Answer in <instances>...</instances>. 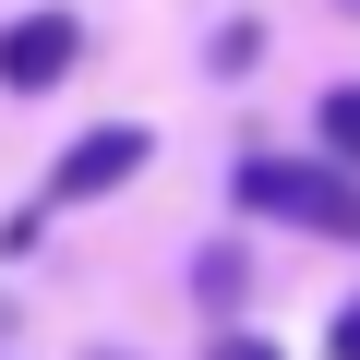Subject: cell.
<instances>
[{"instance_id": "4", "label": "cell", "mask_w": 360, "mask_h": 360, "mask_svg": "<svg viewBox=\"0 0 360 360\" xmlns=\"http://www.w3.org/2000/svg\"><path fill=\"white\" fill-rule=\"evenodd\" d=\"M324 168H360V84L324 96Z\"/></svg>"}, {"instance_id": "2", "label": "cell", "mask_w": 360, "mask_h": 360, "mask_svg": "<svg viewBox=\"0 0 360 360\" xmlns=\"http://www.w3.org/2000/svg\"><path fill=\"white\" fill-rule=\"evenodd\" d=\"M144 156H156V132H144V120H108V132H84V144L49 168V205H96V193H120V180H144Z\"/></svg>"}, {"instance_id": "5", "label": "cell", "mask_w": 360, "mask_h": 360, "mask_svg": "<svg viewBox=\"0 0 360 360\" xmlns=\"http://www.w3.org/2000/svg\"><path fill=\"white\" fill-rule=\"evenodd\" d=\"M324 360H360V300H348V312L324 324Z\"/></svg>"}, {"instance_id": "3", "label": "cell", "mask_w": 360, "mask_h": 360, "mask_svg": "<svg viewBox=\"0 0 360 360\" xmlns=\"http://www.w3.org/2000/svg\"><path fill=\"white\" fill-rule=\"evenodd\" d=\"M72 49H84V25H72V13H25V25H0V84L37 96V84H60V72H72Z\"/></svg>"}, {"instance_id": "6", "label": "cell", "mask_w": 360, "mask_h": 360, "mask_svg": "<svg viewBox=\"0 0 360 360\" xmlns=\"http://www.w3.org/2000/svg\"><path fill=\"white\" fill-rule=\"evenodd\" d=\"M217 360H276V348L264 336H217Z\"/></svg>"}, {"instance_id": "7", "label": "cell", "mask_w": 360, "mask_h": 360, "mask_svg": "<svg viewBox=\"0 0 360 360\" xmlns=\"http://www.w3.org/2000/svg\"><path fill=\"white\" fill-rule=\"evenodd\" d=\"M348 13H360V0H348Z\"/></svg>"}, {"instance_id": "1", "label": "cell", "mask_w": 360, "mask_h": 360, "mask_svg": "<svg viewBox=\"0 0 360 360\" xmlns=\"http://www.w3.org/2000/svg\"><path fill=\"white\" fill-rule=\"evenodd\" d=\"M229 193H240L252 217H288V229H324V240L360 252V180H348V168H312V156H240Z\"/></svg>"}]
</instances>
